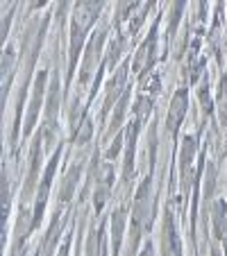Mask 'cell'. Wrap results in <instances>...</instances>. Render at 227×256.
I'll return each instance as SVG.
<instances>
[{"label": "cell", "mask_w": 227, "mask_h": 256, "mask_svg": "<svg viewBox=\"0 0 227 256\" xmlns=\"http://www.w3.org/2000/svg\"><path fill=\"white\" fill-rule=\"evenodd\" d=\"M184 109H186V96H184V91H179V96L175 98L173 106H170V116H168L170 130H175V125H179V120H182V116H184Z\"/></svg>", "instance_id": "1"}, {"label": "cell", "mask_w": 227, "mask_h": 256, "mask_svg": "<svg viewBox=\"0 0 227 256\" xmlns=\"http://www.w3.org/2000/svg\"><path fill=\"white\" fill-rule=\"evenodd\" d=\"M78 177H80V168H73L71 174H66V179H64V190H62V202H64V204H66V200H71Z\"/></svg>", "instance_id": "2"}]
</instances>
